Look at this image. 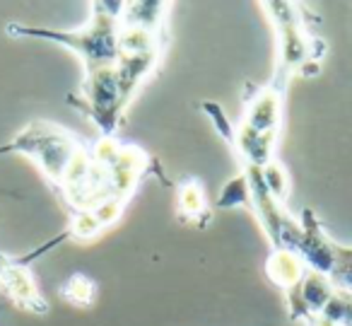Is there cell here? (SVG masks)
<instances>
[{"label":"cell","instance_id":"obj_1","mask_svg":"<svg viewBox=\"0 0 352 326\" xmlns=\"http://www.w3.org/2000/svg\"><path fill=\"white\" fill-rule=\"evenodd\" d=\"M123 3H92V20L82 30H51V27L17 25L10 22L6 32L20 39H44L65 46L82 59L85 73L111 68L118 63V27H121Z\"/></svg>","mask_w":352,"mask_h":326},{"label":"cell","instance_id":"obj_2","mask_svg":"<svg viewBox=\"0 0 352 326\" xmlns=\"http://www.w3.org/2000/svg\"><path fill=\"white\" fill-rule=\"evenodd\" d=\"M85 145L87 143H82V138L70 133L68 128L39 119V121H30L12 141L0 145V155L20 152L30 157L56 191L63 184L65 172Z\"/></svg>","mask_w":352,"mask_h":326},{"label":"cell","instance_id":"obj_3","mask_svg":"<svg viewBox=\"0 0 352 326\" xmlns=\"http://www.w3.org/2000/svg\"><path fill=\"white\" fill-rule=\"evenodd\" d=\"M265 12L273 15L275 32H278V68H275V83L278 88H287V80L294 73H302L304 65L316 63V41L307 32V27L299 20V10L292 3H265Z\"/></svg>","mask_w":352,"mask_h":326},{"label":"cell","instance_id":"obj_4","mask_svg":"<svg viewBox=\"0 0 352 326\" xmlns=\"http://www.w3.org/2000/svg\"><path fill=\"white\" fill-rule=\"evenodd\" d=\"M68 104L92 119L94 126L104 133V138H113L128 107V99L118 83L116 65L85 73L82 88L68 94Z\"/></svg>","mask_w":352,"mask_h":326},{"label":"cell","instance_id":"obj_5","mask_svg":"<svg viewBox=\"0 0 352 326\" xmlns=\"http://www.w3.org/2000/svg\"><path fill=\"white\" fill-rule=\"evenodd\" d=\"M0 290L15 307L30 314H46L49 302L41 295L34 276L30 271V263H25L20 256H8L0 254Z\"/></svg>","mask_w":352,"mask_h":326},{"label":"cell","instance_id":"obj_6","mask_svg":"<svg viewBox=\"0 0 352 326\" xmlns=\"http://www.w3.org/2000/svg\"><path fill=\"white\" fill-rule=\"evenodd\" d=\"M285 295H287L289 316H292L294 321L314 324V321L321 316L323 307H326L328 302H331V297L336 295V285H333L328 276L309 268V271L304 273L302 283L294 285L292 290H287Z\"/></svg>","mask_w":352,"mask_h":326},{"label":"cell","instance_id":"obj_7","mask_svg":"<svg viewBox=\"0 0 352 326\" xmlns=\"http://www.w3.org/2000/svg\"><path fill=\"white\" fill-rule=\"evenodd\" d=\"M283 97L285 90L278 88L275 83L258 88L254 97L246 102L241 123H246V126L258 133H275L278 136L280 119H283Z\"/></svg>","mask_w":352,"mask_h":326},{"label":"cell","instance_id":"obj_8","mask_svg":"<svg viewBox=\"0 0 352 326\" xmlns=\"http://www.w3.org/2000/svg\"><path fill=\"white\" fill-rule=\"evenodd\" d=\"M275 143H278L275 133H258L246 126V123L234 126V141H232V145L236 147V155H239L241 165H251L261 170L268 162H273Z\"/></svg>","mask_w":352,"mask_h":326},{"label":"cell","instance_id":"obj_9","mask_svg":"<svg viewBox=\"0 0 352 326\" xmlns=\"http://www.w3.org/2000/svg\"><path fill=\"white\" fill-rule=\"evenodd\" d=\"M307 263L302 261V256L287 249H275L268 258H265V276L270 278V283L280 287V290H292L294 285H299L307 273Z\"/></svg>","mask_w":352,"mask_h":326},{"label":"cell","instance_id":"obj_10","mask_svg":"<svg viewBox=\"0 0 352 326\" xmlns=\"http://www.w3.org/2000/svg\"><path fill=\"white\" fill-rule=\"evenodd\" d=\"M169 3H123L121 25H140L150 30H164Z\"/></svg>","mask_w":352,"mask_h":326},{"label":"cell","instance_id":"obj_11","mask_svg":"<svg viewBox=\"0 0 352 326\" xmlns=\"http://www.w3.org/2000/svg\"><path fill=\"white\" fill-rule=\"evenodd\" d=\"M58 295L78 309H87L97 300V283L85 273H73L58 285Z\"/></svg>","mask_w":352,"mask_h":326},{"label":"cell","instance_id":"obj_12","mask_svg":"<svg viewBox=\"0 0 352 326\" xmlns=\"http://www.w3.org/2000/svg\"><path fill=\"white\" fill-rule=\"evenodd\" d=\"M179 215L184 220H193V223L201 225V218H210L208 213V201H206V191H203L201 181L196 179H186L179 186Z\"/></svg>","mask_w":352,"mask_h":326},{"label":"cell","instance_id":"obj_13","mask_svg":"<svg viewBox=\"0 0 352 326\" xmlns=\"http://www.w3.org/2000/svg\"><path fill=\"white\" fill-rule=\"evenodd\" d=\"M318 319L328 321L331 326H352V292L336 290Z\"/></svg>","mask_w":352,"mask_h":326},{"label":"cell","instance_id":"obj_14","mask_svg":"<svg viewBox=\"0 0 352 326\" xmlns=\"http://www.w3.org/2000/svg\"><path fill=\"white\" fill-rule=\"evenodd\" d=\"M261 179H263V186L268 189V194L273 196L275 201L283 203V201L287 198L292 181H289V174L285 172V167L280 165L278 160H273L265 167H261Z\"/></svg>","mask_w":352,"mask_h":326},{"label":"cell","instance_id":"obj_15","mask_svg":"<svg viewBox=\"0 0 352 326\" xmlns=\"http://www.w3.org/2000/svg\"><path fill=\"white\" fill-rule=\"evenodd\" d=\"M217 205L220 208H239V205H249L251 208V191H249V181L244 174L230 179L222 186L220 196H217Z\"/></svg>","mask_w":352,"mask_h":326}]
</instances>
